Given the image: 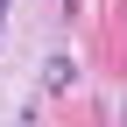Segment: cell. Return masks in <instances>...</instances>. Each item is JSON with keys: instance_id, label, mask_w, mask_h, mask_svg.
Here are the masks:
<instances>
[{"instance_id": "cell-1", "label": "cell", "mask_w": 127, "mask_h": 127, "mask_svg": "<svg viewBox=\"0 0 127 127\" xmlns=\"http://www.w3.org/2000/svg\"><path fill=\"white\" fill-rule=\"evenodd\" d=\"M71 78H78L71 57H50V64H42V92H71Z\"/></svg>"}, {"instance_id": "cell-3", "label": "cell", "mask_w": 127, "mask_h": 127, "mask_svg": "<svg viewBox=\"0 0 127 127\" xmlns=\"http://www.w3.org/2000/svg\"><path fill=\"white\" fill-rule=\"evenodd\" d=\"M0 14H7V0H0Z\"/></svg>"}, {"instance_id": "cell-2", "label": "cell", "mask_w": 127, "mask_h": 127, "mask_svg": "<svg viewBox=\"0 0 127 127\" xmlns=\"http://www.w3.org/2000/svg\"><path fill=\"white\" fill-rule=\"evenodd\" d=\"M0 35H7V14H0Z\"/></svg>"}]
</instances>
